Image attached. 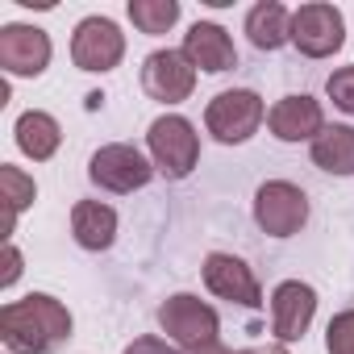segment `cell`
Returning <instances> with one entry per match:
<instances>
[{"label": "cell", "mask_w": 354, "mask_h": 354, "mask_svg": "<svg viewBox=\"0 0 354 354\" xmlns=\"http://www.w3.org/2000/svg\"><path fill=\"white\" fill-rule=\"evenodd\" d=\"M0 337L13 354H55L71 337V313L46 292H30L0 308Z\"/></svg>", "instance_id": "obj_1"}, {"label": "cell", "mask_w": 354, "mask_h": 354, "mask_svg": "<svg viewBox=\"0 0 354 354\" xmlns=\"http://www.w3.org/2000/svg\"><path fill=\"white\" fill-rule=\"evenodd\" d=\"M158 325H162V333H167L171 342H180L188 354H209V350L221 346V337H217V333H221L217 313H213L205 300L188 296V292L167 296V300L158 304Z\"/></svg>", "instance_id": "obj_2"}, {"label": "cell", "mask_w": 354, "mask_h": 354, "mask_svg": "<svg viewBox=\"0 0 354 354\" xmlns=\"http://www.w3.org/2000/svg\"><path fill=\"white\" fill-rule=\"evenodd\" d=\"M146 146H150V158H154V171L167 175V180H188L196 158H201V138L192 129L188 117H158L150 121L146 129Z\"/></svg>", "instance_id": "obj_3"}, {"label": "cell", "mask_w": 354, "mask_h": 354, "mask_svg": "<svg viewBox=\"0 0 354 354\" xmlns=\"http://www.w3.org/2000/svg\"><path fill=\"white\" fill-rule=\"evenodd\" d=\"M267 109H263V96L250 92V88H230V92H217L205 109V125L217 142L225 146H238V142H250L254 129L263 125Z\"/></svg>", "instance_id": "obj_4"}, {"label": "cell", "mask_w": 354, "mask_h": 354, "mask_svg": "<svg viewBox=\"0 0 354 354\" xmlns=\"http://www.w3.org/2000/svg\"><path fill=\"white\" fill-rule=\"evenodd\" d=\"M88 180H92L96 188H104V192L125 196V192H138V188H146V184L154 180V162H150L138 146L113 142V146H100V150L88 158Z\"/></svg>", "instance_id": "obj_5"}, {"label": "cell", "mask_w": 354, "mask_h": 354, "mask_svg": "<svg viewBox=\"0 0 354 354\" xmlns=\"http://www.w3.org/2000/svg\"><path fill=\"white\" fill-rule=\"evenodd\" d=\"M254 221L271 238H292L308 221V196L288 180H267L254 192Z\"/></svg>", "instance_id": "obj_6"}, {"label": "cell", "mask_w": 354, "mask_h": 354, "mask_svg": "<svg viewBox=\"0 0 354 354\" xmlns=\"http://www.w3.org/2000/svg\"><path fill=\"white\" fill-rule=\"evenodd\" d=\"M342 42H346V26L333 5H300L292 13V46L304 59H329L342 50Z\"/></svg>", "instance_id": "obj_7"}, {"label": "cell", "mask_w": 354, "mask_h": 354, "mask_svg": "<svg viewBox=\"0 0 354 354\" xmlns=\"http://www.w3.org/2000/svg\"><path fill=\"white\" fill-rule=\"evenodd\" d=\"M142 88H146L150 100L180 104L196 88V67H192V59L184 50H154L142 63Z\"/></svg>", "instance_id": "obj_8"}, {"label": "cell", "mask_w": 354, "mask_h": 354, "mask_svg": "<svg viewBox=\"0 0 354 354\" xmlns=\"http://www.w3.org/2000/svg\"><path fill=\"white\" fill-rule=\"evenodd\" d=\"M125 55V34L109 17H84L71 38V59L80 71H113Z\"/></svg>", "instance_id": "obj_9"}, {"label": "cell", "mask_w": 354, "mask_h": 354, "mask_svg": "<svg viewBox=\"0 0 354 354\" xmlns=\"http://www.w3.org/2000/svg\"><path fill=\"white\" fill-rule=\"evenodd\" d=\"M317 317V292L300 279H283L271 292V333L283 342H300Z\"/></svg>", "instance_id": "obj_10"}, {"label": "cell", "mask_w": 354, "mask_h": 354, "mask_svg": "<svg viewBox=\"0 0 354 354\" xmlns=\"http://www.w3.org/2000/svg\"><path fill=\"white\" fill-rule=\"evenodd\" d=\"M205 288L217 300H230V304H242V308H259L263 304V288H259L254 271L242 259L221 254V250L205 259Z\"/></svg>", "instance_id": "obj_11"}, {"label": "cell", "mask_w": 354, "mask_h": 354, "mask_svg": "<svg viewBox=\"0 0 354 354\" xmlns=\"http://www.w3.org/2000/svg\"><path fill=\"white\" fill-rule=\"evenodd\" d=\"M50 63V38L38 26H5L0 30V67L9 75H42Z\"/></svg>", "instance_id": "obj_12"}, {"label": "cell", "mask_w": 354, "mask_h": 354, "mask_svg": "<svg viewBox=\"0 0 354 354\" xmlns=\"http://www.w3.org/2000/svg\"><path fill=\"white\" fill-rule=\"evenodd\" d=\"M267 125L279 142H317L325 129V113H321V100L300 92V96L275 100V109L267 113Z\"/></svg>", "instance_id": "obj_13"}, {"label": "cell", "mask_w": 354, "mask_h": 354, "mask_svg": "<svg viewBox=\"0 0 354 354\" xmlns=\"http://www.w3.org/2000/svg\"><path fill=\"white\" fill-rule=\"evenodd\" d=\"M184 55L192 59V67L209 71V75H221V71H234L238 67V50H234V38L213 26V21H196L188 34H184Z\"/></svg>", "instance_id": "obj_14"}, {"label": "cell", "mask_w": 354, "mask_h": 354, "mask_svg": "<svg viewBox=\"0 0 354 354\" xmlns=\"http://www.w3.org/2000/svg\"><path fill=\"white\" fill-rule=\"evenodd\" d=\"M71 234L84 250H109L117 238V213L100 201H75L71 209Z\"/></svg>", "instance_id": "obj_15"}, {"label": "cell", "mask_w": 354, "mask_h": 354, "mask_svg": "<svg viewBox=\"0 0 354 354\" xmlns=\"http://www.w3.org/2000/svg\"><path fill=\"white\" fill-rule=\"evenodd\" d=\"M246 34L259 50H279L283 42H292V13L279 0H263L246 13Z\"/></svg>", "instance_id": "obj_16"}, {"label": "cell", "mask_w": 354, "mask_h": 354, "mask_svg": "<svg viewBox=\"0 0 354 354\" xmlns=\"http://www.w3.org/2000/svg\"><path fill=\"white\" fill-rule=\"evenodd\" d=\"M59 142H63V129H59V121H55L50 113L30 109V113L17 117V146H21L34 162H46V158L59 150Z\"/></svg>", "instance_id": "obj_17"}, {"label": "cell", "mask_w": 354, "mask_h": 354, "mask_svg": "<svg viewBox=\"0 0 354 354\" xmlns=\"http://www.w3.org/2000/svg\"><path fill=\"white\" fill-rule=\"evenodd\" d=\"M313 162L329 175H354V129L350 125H325L313 142Z\"/></svg>", "instance_id": "obj_18"}, {"label": "cell", "mask_w": 354, "mask_h": 354, "mask_svg": "<svg viewBox=\"0 0 354 354\" xmlns=\"http://www.w3.org/2000/svg\"><path fill=\"white\" fill-rule=\"evenodd\" d=\"M34 196H38V188H34V180L21 171V167H0V201H5V234H13V221H17V213L21 209H30L34 205Z\"/></svg>", "instance_id": "obj_19"}, {"label": "cell", "mask_w": 354, "mask_h": 354, "mask_svg": "<svg viewBox=\"0 0 354 354\" xmlns=\"http://www.w3.org/2000/svg\"><path fill=\"white\" fill-rule=\"evenodd\" d=\"M129 21L142 34H167L180 21V5L175 0H129Z\"/></svg>", "instance_id": "obj_20"}, {"label": "cell", "mask_w": 354, "mask_h": 354, "mask_svg": "<svg viewBox=\"0 0 354 354\" xmlns=\"http://www.w3.org/2000/svg\"><path fill=\"white\" fill-rule=\"evenodd\" d=\"M325 350L329 354H354V308L337 313L325 329Z\"/></svg>", "instance_id": "obj_21"}, {"label": "cell", "mask_w": 354, "mask_h": 354, "mask_svg": "<svg viewBox=\"0 0 354 354\" xmlns=\"http://www.w3.org/2000/svg\"><path fill=\"white\" fill-rule=\"evenodd\" d=\"M325 92H329V100H333L342 113H350V117H354V67H337V71L329 75Z\"/></svg>", "instance_id": "obj_22"}, {"label": "cell", "mask_w": 354, "mask_h": 354, "mask_svg": "<svg viewBox=\"0 0 354 354\" xmlns=\"http://www.w3.org/2000/svg\"><path fill=\"white\" fill-rule=\"evenodd\" d=\"M125 354H188V350H175V346H167L158 337H138V342L125 346Z\"/></svg>", "instance_id": "obj_23"}, {"label": "cell", "mask_w": 354, "mask_h": 354, "mask_svg": "<svg viewBox=\"0 0 354 354\" xmlns=\"http://www.w3.org/2000/svg\"><path fill=\"white\" fill-rule=\"evenodd\" d=\"M17 275H21V254H17V246L9 242V246H5V275H0V283L9 288V283H13Z\"/></svg>", "instance_id": "obj_24"}, {"label": "cell", "mask_w": 354, "mask_h": 354, "mask_svg": "<svg viewBox=\"0 0 354 354\" xmlns=\"http://www.w3.org/2000/svg\"><path fill=\"white\" fill-rule=\"evenodd\" d=\"M238 354H288L283 346H250V350H238Z\"/></svg>", "instance_id": "obj_25"}]
</instances>
